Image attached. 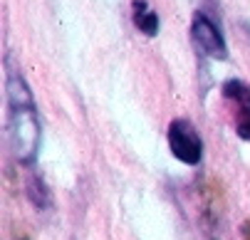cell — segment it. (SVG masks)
Returning a JSON list of instances; mask_svg holds the SVG:
<instances>
[{
	"label": "cell",
	"instance_id": "1",
	"mask_svg": "<svg viewBox=\"0 0 250 240\" xmlns=\"http://www.w3.org/2000/svg\"><path fill=\"white\" fill-rule=\"evenodd\" d=\"M5 94H8V144L13 156L30 166L40 154L42 126L32 92L13 57L5 60Z\"/></svg>",
	"mask_w": 250,
	"mask_h": 240
},
{
	"label": "cell",
	"instance_id": "2",
	"mask_svg": "<svg viewBox=\"0 0 250 240\" xmlns=\"http://www.w3.org/2000/svg\"><path fill=\"white\" fill-rule=\"evenodd\" d=\"M168 149L171 154L186 163V166H198L203 159V139L201 131L184 117H178L168 124Z\"/></svg>",
	"mask_w": 250,
	"mask_h": 240
},
{
	"label": "cell",
	"instance_id": "3",
	"mask_svg": "<svg viewBox=\"0 0 250 240\" xmlns=\"http://www.w3.org/2000/svg\"><path fill=\"white\" fill-rule=\"evenodd\" d=\"M191 38L196 42V47L213 57V60H226L228 57V45H226V38L221 27L213 22L206 13H193V20H191Z\"/></svg>",
	"mask_w": 250,
	"mask_h": 240
},
{
	"label": "cell",
	"instance_id": "4",
	"mask_svg": "<svg viewBox=\"0 0 250 240\" xmlns=\"http://www.w3.org/2000/svg\"><path fill=\"white\" fill-rule=\"evenodd\" d=\"M223 97L235 114V134L250 141V87L240 80H228L223 84Z\"/></svg>",
	"mask_w": 250,
	"mask_h": 240
},
{
	"label": "cell",
	"instance_id": "5",
	"mask_svg": "<svg viewBox=\"0 0 250 240\" xmlns=\"http://www.w3.org/2000/svg\"><path fill=\"white\" fill-rule=\"evenodd\" d=\"M131 13H134V25H136L139 32H144L146 38H156L159 35V30H161L159 13L146 3V0H134Z\"/></svg>",
	"mask_w": 250,
	"mask_h": 240
},
{
	"label": "cell",
	"instance_id": "6",
	"mask_svg": "<svg viewBox=\"0 0 250 240\" xmlns=\"http://www.w3.org/2000/svg\"><path fill=\"white\" fill-rule=\"evenodd\" d=\"M27 191H30V198H32V203L38 205V208H47V205H50V196H47V188L42 186V181L32 179Z\"/></svg>",
	"mask_w": 250,
	"mask_h": 240
},
{
	"label": "cell",
	"instance_id": "7",
	"mask_svg": "<svg viewBox=\"0 0 250 240\" xmlns=\"http://www.w3.org/2000/svg\"><path fill=\"white\" fill-rule=\"evenodd\" d=\"M243 230H245V240H250V220L245 223V228H243Z\"/></svg>",
	"mask_w": 250,
	"mask_h": 240
}]
</instances>
